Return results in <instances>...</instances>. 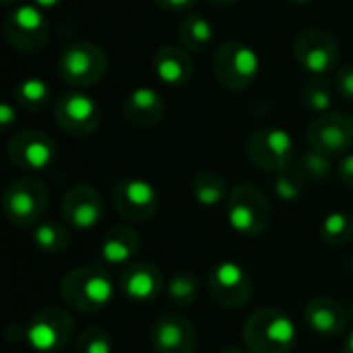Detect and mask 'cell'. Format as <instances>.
I'll return each instance as SVG.
<instances>
[{
    "label": "cell",
    "instance_id": "cell-17",
    "mask_svg": "<svg viewBox=\"0 0 353 353\" xmlns=\"http://www.w3.org/2000/svg\"><path fill=\"white\" fill-rule=\"evenodd\" d=\"M62 217L77 230H91L103 215V199L89 184H77L68 188L60 205Z\"/></svg>",
    "mask_w": 353,
    "mask_h": 353
},
{
    "label": "cell",
    "instance_id": "cell-20",
    "mask_svg": "<svg viewBox=\"0 0 353 353\" xmlns=\"http://www.w3.org/2000/svg\"><path fill=\"white\" fill-rule=\"evenodd\" d=\"M192 58L182 46H161L153 54V72L161 83L170 87L186 85L192 77Z\"/></svg>",
    "mask_w": 353,
    "mask_h": 353
},
{
    "label": "cell",
    "instance_id": "cell-34",
    "mask_svg": "<svg viewBox=\"0 0 353 353\" xmlns=\"http://www.w3.org/2000/svg\"><path fill=\"white\" fill-rule=\"evenodd\" d=\"M337 174H339V178H341V182H343L345 186L353 188V153H347V155L339 161Z\"/></svg>",
    "mask_w": 353,
    "mask_h": 353
},
{
    "label": "cell",
    "instance_id": "cell-12",
    "mask_svg": "<svg viewBox=\"0 0 353 353\" xmlns=\"http://www.w3.org/2000/svg\"><path fill=\"white\" fill-rule=\"evenodd\" d=\"M310 149L329 157L347 155L353 147V120L343 112H327L314 118L308 126Z\"/></svg>",
    "mask_w": 353,
    "mask_h": 353
},
{
    "label": "cell",
    "instance_id": "cell-19",
    "mask_svg": "<svg viewBox=\"0 0 353 353\" xmlns=\"http://www.w3.org/2000/svg\"><path fill=\"white\" fill-rule=\"evenodd\" d=\"M124 118L137 128H151L161 122L165 116V101L163 97L151 87H137L132 89L122 105Z\"/></svg>",
    "mask_w": 353,
    "mask_h": 353
},
{
    "label": "cell",
    "instance_id": "cell-11",
    "mask_svg": "<svg viewBox=\"0 0 353 353\" xmlns=\"http://www.w3.org/2000/svg\"><path fill=\"white\" fill-rule=\"evenodd\" d=\"M114 211L134 223L149 221L159 209V194L155 186L143 178H124L112 190Z\"/></svg>",
    "mask_w": 353,
    "mask_h": 353
},
{
    "label": "cell",
    "instance_id": "cell-16",
    "mask_svg": "<svg viewBox=\"0 0 353 353\" xmlns=\"http://www.w3.org/2000/svg\"><path fill=\"white\" fill-rule=\"evenodd\" d=\"M151 345L155 353H194L196 331L182 314H163L151 327Z\"/></svg>",
    "mask_w": 353,
    "mask_h": 353
},
{
    "label": "cell",
    "instance_id": "cell-3",
    "mask_svg": "<svg viewBox=\"0 0 353 353\" xmlns=\"http://www.w3.org/2000/svg\"><path fill=\"white\" fill-rule=\"evenodd\" d=\"M48 203V186L33 176L12 180L2 194V211L6 219L10 221V225L21 230L35 228L41 221Z\"/></svg>",
    "mask_w": 353,
    "mask_h": 353
},
{
    "label": "cell",
    "instance_id": "cell-1",
    "mask_svg": "<svg viewBox=\"0 0 353 353\" xmlns=\"http://www.w3.org/2000/svg\"><path fill=\"white\" fill-rule=\"evenodd\" d=\"M116 288L110 273L101 267H77L68 271L60 283V298L62 302L85 314H93L110 306L114 300Z\"/></svg>",
    "mask_w": 353,
    "mask_h": 353
},
{
    "label": "cell",
    "instance_id": "cell-23",
    "mask_svg": "<svg viewBox=\"0 0 353 353\" xmlns=\"http://www.w3.org/2000/svg\"><path fill=\"white\" fill-rule=\"evenodd\" d=\"M33 244L46 252V254H60L70 246V232H68V223L56 221V219H48V221H39L33 228L31 234Z\"/></svg>",
    "mask_w": 353,
    "mask_h": 353
},
{
    "label": "cell",
    "instance_id": "cell-30",
    "mask_svg": "<svg viewBox=\"0 0 353 353\" xmlns=\"http://www.w3.org/2000/svg\"><path fill=\"white\" fill-rule=\"evenodd\" d=\"M296 168L306 180H325L331 174V157L310 149L298 157Z\"/></svg>",
    "mask_w": 353,
    "mask_h": 353
},
{
    "label": "cell",
    "instance_id": "cell-33",
    "mask_svg": "<svg viewBox=\"0 0 353 353\" xmlns=\"http://www.w3.org/2000/svg\"><path fill=\"white\" fill-rule=\"evenodd\" d=\"M335 85H337V91L341 93V97H345L347 101L353 103V62L339 68Z\"/></svg>",
    "mask_w": 353,
    "mask_h": 353
},
{
    "label": "cell",
    "instance_id": "cell-10",
    "mask_svg": "<svg viewBox=\"0 0 353 353\" xmlns=\"http://www.w3.org/2000/svg\"><path fill=\"white\" fill-rule=\"evenodd\" d=\"M294 56L298 64L312 77H325L339 62V43L329 31L310 27L296 37Z\"/></svg>",
    "mask_w": 353,
    "mask_h": 353
},
{
    "label": "cell",
    "instance_id": "cell-37",
    "mask_svg": "<svg viewBox=\"0 0 353 353\" xmlns=\"http://www.w3.org/2000/svg\"><path fill=\"white\" fill-rule=\"evenodd\" d=\"M64 0H33L35 6H39L41 10H48V8H56L58 4H62Z\"/></svg>",
    "mask_w": 353,
    "mask_h": 353
},
{
    "label": "cell",
    "instance_id": "cell-41",
    "mask_svg": "<svg viewBox=\"0 0 353 353\" xmlns=\"http://www.w3.org/2000/svg\"><path fill=\"white\" fill-rule=\"evenodd\" d=\"M221 353H244V352H240V350H236V347H230V350H223Z\"/></svg>",
    "mask_w": 353,
    "mask_h": 353
},
{
    "label": "cell",
    "instance_id": "cell-21",
    "mask_svg": "<svg viewBox=\"0 0 353 353\" xmlns=\"http://www.w3.org/2000/svg\"><path fill=\"white\" fill-rule=\"evenodd\" d=\"M304 321L321 337L341 335L347 327V314L337 300L331 298H314L304 308Z\"/></svg>",
    "mask_w": 353,
    "mask_h": 353
},
{
    "label": "cell",
    "instance_id": "cell-24",
    "mask_svg": "<svg viewBox=\"0 0 353 353\" xmlns=\"http://www.w3.org/2000/svg\"><path fill=\"white\" fill-rule=\"evenodd\" d=\"M215 39L213 23L203 14H186L180 25V43L188 52H203Z\"/></svg>",
    "mask_w": 353,
    "mask_h": 353
},
{
    "label": "cell",
    "instance_id": "cell-35",
    "mask_svg": "<svg viewBox=\"0 0 353 353\" xmlns=\"http://www.w3.org/2000/svg\"><path fill=\"white\" fill-rule=\"evenodd\" d=\"M159 8L163 10H170V12H182V10H188L194 6L196 0H153Z\"/></svg>",
    "mask_w": 353,
    "mask_h": 353
},
{
    "label": "cell",
    "instance_id": "cell-18",
    "mask_svg": "<svg viewBox=\"0 0 353 353\" xmlns=\"http://www.w3.org/2000/svg\"><path fill=\"white\" fill-rule=\"evenodd\" d=\"M118 290L134 304L155 300L163 292V275L151 263H132L118 277Z\"/></svg>",
    "mask_w": 353,
    "mask_h": 353
},
{
    "label": "cell",
    "instance_id": "cell-22",
    "mask_svg": "<svg viewBox=\"0 0 353 353\" xmlns=\"http://www.w3.org/2000/svg\"><path fill=\"white\" fill-rule=\"evenodd\" d=\"M139 234L130 225H116L103 236L99 254L108 265H126L139 252Z\"/></svg>",
    "mask_w": 353,
    "mask_h": 353
},
{
    "label": "cell",
    "instance_id": "cell-27",
    "mask_svg": "<svg viewBox=\"0 0 353 353\" xmlns=\"http://www.w3.org/2000/svg\"><path fill=\"white\" fill-rule=\"evenodd\" d=\"M321 238L329 246H345L353 238V215L347 211H333L323 219Z\"/></svg>",
    "mask_w": 353,
    "mask_h": 353
},
{
    "label": "cell",
    "instance_id": "cell-40",
    "mask_svg": "<svg viewBox=\"0 0 353 353\" xmlns=\"http://www.w3.org/2000/svg\"><path fill=\"white\" fill-rule=\"evenodd\" d=\"M17 2H19V0H0L2 6H10V4H17Z\"/></svg>",
    "mask_w": 353,
    "mask_h": 353
},
{
    "label": "cell",
    "instance_id": "cell-29",
    "mask_svg": "<svg viewBox=\"0 0 353 353\" xmlns=\"http://www.w3.org/2000/svg\"><path fill=\"white\" fill-rule=\"evenodd\" d=\"M302 101L310 112L327 114L333 105V87L325 77H312L302 87Z\"/></svg>",
    "mask_w": 353,
    "mask_h": 353
},
{
    "label": "cell",
    "instance_id": "cell-36",
    "mask_svg": "<svg viewBox=\"0 0 353 353\" xmlns=\"http://www.w3.org/2000/svg\"><path fill=\"white\" fill-rule=\"evenodd\" d=\"M12 122H17V110L10 103H2L0 105V124L4 128H10Z\"/></svg>",
    "mask_w": 353,
    "mask_h": 353
},
{
    "label": "cell",
    "instance_id": "cell-31",
    "mask_svg": "<svg viewBox=\"0 0 353 353\" xmlns=\"http://www.w3.org/2000/svg\"><path fill=\"white\" fill-rule=\"evenodd\" d=\"M114 352V343H112V337L105 329H99V327H93V329H87L83 331L77 341H74V347L72 353H112Z\"/></svg>",
    "mask_w": 353,
    "mask_h": 353
},
{
    "label": "cell",
    "instance_id": "cell-43",
    "mask_svg": "<svg viewBox=\"0 0 353 353\" xmlns=\"http://www.w3.org/2000/svg\"><path fill=\"white\" fill-rule=\"evenodd\" d=\"M347 269H350V273L353 275V265H347Z\"/></svg>",
    "mask_w": 353,
    "mask_h": 353
},
{
    "label": "cell",
    "instance_id": "cell-14",
    "mask_svg": "<svg viewBox=\"0 0 353 353\" xmlns=\"http://www.w3.org/2000/svg\"><path fill=\"white\" fill-rule=\"evenodd\" d=\"M213 300L223 308H242L252 298V279L238 263L215 265L207 279Z\"/></svg>",
    "mask_w": 353,
    "mask_h": 353
},
{
    "label": "cell",
    "instance_id": "cell-13",
    "mask_svg": "<svg viewBox=\"0 0 353 353\" xmlns=\"http://www.w3.org/2000/svg\"><path fill=\"white\" fill-rule=\"evenodd\" d=\"M54 118L62 130H66L72 137H87L95 132L101 124V110L97 101L83 93V91H70L56 99L54 105Z\"/></svg>",
    "mask_w": 353,
    "mask_h": 353
},
{
    "label": "cell",
    "instance_id": "cell-32",
    "mask_svg": "<svg viewBox=\"0 0 353 353\" xmlns=\"http://www.w3.org/2000/svg\"><path fill=\"white\" fill-rule=\"evenodd\" d=\"M304 184H306V178L298 172V168L290 165V168L277 172V176H275V194L281 201L292 203L302 194Z\"/></svg>",
    "mask_w": 353,
    "mask_h": 353
},
{
    "label": "cell",
    "instance_id": "cell-28",
    "mask_svg": "<svg viewBox=\"0 0 353 353\" xmlns=\"http://www.w3.org/2000/svg\"><path fill=\"white\" fill-rule=\"evenodd\" d=\"M201 296L199 281L190 271H178L168 283V298L176 308H190Z\"/></svg>",
    "mask_w": 353,
    "mask_h": 353
},
{
    "label": "cell",
    "instance_id": "cell-26",
    "mask_svg": "<svg viewBox=\"0 0 353 353\" xmlns=\"http://www.w3.org/2000/svg\"><path fill=\"white\" fill-rule=\"evenodd\" d=\"M50 95H52L50 85L43 79H39V77L21 79L14 85V99L27 112H39V110H43L48 105V101H50Z\"/></svg>",
    "mask_w": 353,
    "mask_h": 353
},
{
    "label": "cell",
    "instance_id": "cell-7",
    "mask_svg": "<svg viewBox=\"0 0 353 353\" xmlns=\"http://www.w3.org/2000/svg\"><path fill=\"white\" fill-rule=\"evenodd\" d=\"M105 70V52L91 41L70 43L58 58V74L72 87H93L103 79Z\"/></svg>",
    "mask_w": 353,
    "mask_h": 353
},
{
    "label": "cell",
    "instance_id": "cell-39",
    "mask_svg": "<svg viewBox=\"0 0 353 353\" xmlns=\"http://www.w3.org/2000/svg\"><path fill=\"white\" fill-rule=\"evenodd\" d=\"M211 4H217V6H234V4H238L240 0H209Z\"/></svg>",
    "mask_w": 353,
    "mask_h": 353
},
{
    "label": "cell",
    "instance_id": "cell-8",
    "mask_svg": "<svg viewBox=\"0 0 353 353\" xmlns=\"http://www.w3.org/2000/svg\"><path fill=\"white\" fill-rule=\"evenodd\" d=\"M72 337L74 321L64 308L58 306L39 310L25 331L29 347L37 353H60L72 341Z\"/></svg>",
    "mask_w": 353,
    "mask_h": 353
},
{
    "label": "cell",
    "instance_id": "cell-15",
    "mask_svg": "<svg viewBox=\"0 0 353 353\" xmlns=\"http://www.w3.org/2000/svg\"><path fill=\"white\" fill-rule=\"evenodd\" d=\"M8 157L25 172H43L56 159V141L43 130H21L8 143Z\"/></svg>",
    "mask_w": 353,
    "mask_h": 353
},
{
    "label": "cell",
    "instance_id": "cell-5",
    "mask_svg": "<svg viewBox=\"0 0 353 353\" xmlns=\"http://www.w3.org/2000/svg\"><path fill=\"white\" fill-rule=\"evenodd\" d=\"M213 72L225 89L242 91L259 79L261 58L242 41H225L215 50Z\"/></svg>",
    "mask_w": 353,
    "mask_h": 353
},
{
    "label": "cell",
    "instance_id": "cell-2",
    "mask_svg": "<svg viewBox=\"0 0 353 353\" xmlns=\"http://www.w3.org/2000/svg\"><path fill=\"white\" fill-rule=\"evenodd\" d=\"M250 353H290L296 345V325L277 308L254 310L244 325Z\"/></svg>",
    "mask_w": 353,
    "mask_h": 353
},
{
    "label": "cell",
    "instance_id": "cell-25",
    "mask_svg": "<svg viewBox=\"0 0 353 353\" xmlns=\"http://www.w3.org/2000/svg\"><path fill=\"white\" fill-rule=\"evenodd\" d=\"M192 196L203 207H217L228 201V184L217 172H201L192 182Z\"/></svg>",
    "mask_w": 353,
    "mask_h": 353
},
{
    "label": "cell",
    "instance_id": "cell-9",
    "mask_svg": "<svg viewBox=\"0 0 353 353\" xmlns=\"http://www.w3.org/2000/svg\"><path fill=\"white\" fill-rule=\"evenodd\" d=\"M246 155L248 159L267 172H281L292 165L296 147L294 139L283 128H256L246 139Z\"/></svg>",
    "mask_w": 353,
    "mask_h": 353
},
{
    "label": "cell",
    "instance_id": "cell-42",
    "mask_svg": "<svg viewBox=\"0 0 353 353\" xmlns=\"http://www.w3.org/2000/svg\"><path fill=\"white\" fill-rule=\"evenodd\" d=\"M294 2H298V4H308V2H312V0H294Z\"/></svg>",
    "mask_w": 353,
    "mask_h": 353
},
{
    "label": "cell",
    "instance_id": "cell-6",
    "mask_svg": "<svg viewBox=\"0 0 353 353\" xmlns=\"http://www.w3.org/2000/svg\"><path fill=\"white\" fill-rule=\"evenodd\" d=\"M2 33L14 50L23 54H37L50 39V21L39 6L17 4L4 17Z\"/></svg>",
    "mask_w": 353,
    "mask_h": 353
},
{
    "label": "cell",
    "instance_id": "cell-4",
    "mask_svg": "<svg viewBox=\"0 0 353 353\" xmlns=\"http://www.w3.org/2000/svg\"><path fill=\"white\" fill-rule=\"evenodd\" d=\"M225 213L232 230L244 238L261 236L271 221V203L254 184H238L225 201Z\"/></svg>",
    "mask_w": 353,
    "mask_h": 353
},
{
    "label": "cell",
    "instance_id": "cell-38",
    "mask_svg": "<svg viewBox=\"0 0 353 353\" xmlns=\"http://www.w3.org/2000/svg\"><path fill=\"white\" fill-rule=\"evenodd\" d=\"M343 353H353V331L347 335V339L343 343Z\"/></svg>",
    "mask_w": 353,
    "mask_h": 353
}]
</instances>
